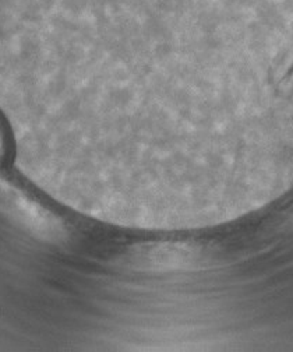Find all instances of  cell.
Returning a JSON list of instances; mask_svg holds the SVG:
<instances>
[{
    "label": "cell",
    "mask_w": 293,
    "mask_h": 352,
    "mask_svg": "<svg viewBox=\"0 0 293 352\" xmlns=\"http://www.w3.org/2000/svg\"><path fill=\"white\" fill-rule=\"evenodd\" d=\"M9 153V136L6 135V130L3 123L0 122V160H5Z\"/></svg>",
    "instance_id": "cell-1"
}]
</instances>
